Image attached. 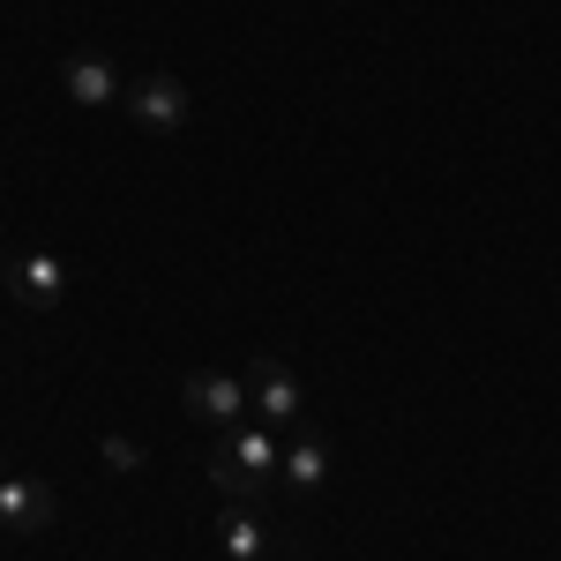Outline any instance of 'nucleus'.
<instances>
[{"mask_svg": "<svg viewBox=\"0 0 561 561\" xmlns=\"http://www.w3.org/2000/svg\"><path fill=\"white\" fill-rule=\"evenodd\" d=\"M248 382V412H262V420H300L307 412V389H300V375L277 359V352H262L255 367L240 375Z\"/></svg>", "mask_w": 561, "mask_h": 561, "instance_id": "obj_1", "label": "nucleus"}, {"mask_svg": "<svg viewBox=\"0 0 561 561\" xmlns=\"http://www.w3.org/2000/svg\"><path fill=\"white\" fill-rule=\"evenodd\" d=\"M128 113H135V128H150V135H180L187 113H195V98H187L180 76H142L128 90Z\"/></svg>", "mask_w": 561, "mask_h": 561, "instance_id": "obj_2", "label": "nucleus"}, {"mask_svg": "<svg viewBox=\"0 0 561 561\" xmlns=\"http://www.w3.org/2000/svg\"><path fill=\"white\" fill-rule=\"evenodd\" d=\"M0 277H8L15 307H31V314L60 307V293H68V262L60 255H15V262H0Z\"/></svg>", "mask_w": 561, "mask_h": 561, "instance_id": "obj_3", "label": "nucleus"}, {"mask_svg": "<svg viewBox=\"0 0 561 561\" xmlns=\"http://www.w3.org/2000/svg\"><path fill=\"white\" fill-rule=\"evenodd\" d=\"M180 397H187V412L210 420V427H232V420L248 412V382H240V375H187Z\"/></svg>", "mask_w": 561, "mask_h": 561, "instance_id": "obj_4", "label": "nucleus"}, {"mask_svg": "<svg viewBox=\"0 0 561 561\" xmlns=\"http://www.w3.org/2000/svg\"><path fill=\"white\" fill-rule=\"evenodd\" d=\"M53 517H60V494H53L45 479L8 472V486H0V524H8V531H45Z\"/></svg>", "mask_w": 561, "mask_h": 561, "instance_id": "obj_5", "label": "nucleus"}, {"mask_svg": "<svg viewBox=\"0 0 561 561\" xmlns=\"http://www.w3.org/2000/svg\"><path fill=\"white\" fill-rule=\"evenodd\" d=\"M60 83H68L76 105H113V98H121L113 60H98V53H68V60H60Z\"/></svg>", "mask_w": 561, "mask_h": 561, "instance_id": "obj_6", "label": "nucleus"}, {"mask_svg": "<svg viewBox=\"0 0 561 561\" xmlns=\"http://www.w3.org/2000/svg\"><path fill=\"white\" fill-rule=\"evenodd\" d=\"M217 539H225V561H262L270 547H277V539H270V524H262L248 502H232V510H225Z\"/></svg>", "mask_w": 561, "mask_h": 561, "instance_id": "obj_7", "label": "nucleus"}, {"mask_svg": "<svg viewBox=\"0 0 561 561\" xmlns=\"http://www.w3.org/2000/svg\"><path fill=\"white\" fill-rule=\"evenodd\" d=\"M277 472H285V486H293V494H314V486L330 479V442H300Z\"/></svg>", "mask_w": 561, "mask_h": 561, "instance_id": "obj_8", "label": "nucleus"}, {"mask_svg": "<svg viewBox=\"0 0 561 561\" xmlns=\"http://www.w3.org/2000/svg\"><path fill=\"white\" fill-rule=\"evenodd\" d=\"M210 486H217V494H232V502H248V494H262V479L248 472L240 457H232V442H217V449H210Z\"/></svg>", "mask_w": 561, "mask_h": 561, "instance_id": "obj_9", "label": "nucleus"}, {"mask_svg": "<svg viewBox=\"0 0 561 561\" xmlns=\"http://www.w3.org/2000/svg\"><path fill=\"white\" fill-rule=\"evenodd\" d=\"M225 442H232V457H240V465H248V472H255L262 486H270V479H277V465H285V457H277V442H270L262 427H248V434H225Z\"/></svg>", "mask_w": 561, "mask_h": 561, "instance_id": "obj_10", "label": "nucleus"}, {"mask_svg": "<svg viewBox=\"0 0 561 561\" xmlns=\"http://www.w3.org/2000/svg\"><path fill=\"white\" fill-rule=\"evenodd\" d=\"M98 457H105V472H142V442H128V434H105Z\"/></svg>", "mask_w": 561, "mask_h": 561, "instance_id": "obj_11", "label": "nucleus"}, {"mask_svg": "<svg viewBox=\"0 0 561 561\" xmlns=\"http://www.w3.org/2000/svg\"><path fill=\"white\" fill-rule=\"evenodd\" d=\"M0 486H8V465H0Z\"/></svg>", "mask_w": 561, "mask_h": 561, "instance_id": "obj_12", "label": "nucleus"}]
</instances>
